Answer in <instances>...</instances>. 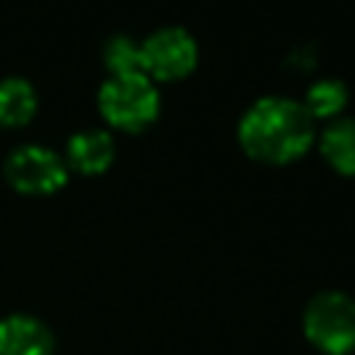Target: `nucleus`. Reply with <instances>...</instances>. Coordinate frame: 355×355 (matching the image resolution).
<instances>
[{
	"mask_svg": "<svg viewBox=\"0 0 355 355\" xmlns=\"http://www.w3.org/2000/svg\"><path fill=\"white\" fill-rule=\"evenodd\" d=\"M236 136L241 150L263 164H288L316 141V119L302 100L286 94H263L239 116Z\"/></svg>",
	"mask_w": 355,
	"mask_h": 355,
	"instance_id": "f257e3e1",
	"label": "nucleus"
},
{
	"mask_svg": "<svg viewBox=\"0 0 355 355\" xmlns=\"http://www.w3.org/2000/svg\"><path fill=\"white\" fill-rule=\"evenodd\" d=\"M97 105L108 125L136 133L155 122L161 111V92L155 89L147 72H122L108 75L100 83Z\"/></svg>",
	"mask_w": 355,
	"mask_h": 355,
	"instance_id": "f03ea898",
	"label": "nucleus"
},
{
	"mask_svg": "<svg viewBox=\"0 0 355 355\" xmlns=\"http://www.w3.org/2000/svg\"><path fill=\"white\" fill-rule=\"evenodd\" d=\"M305 338L324 355L355 352V300L344 291H319L302 311Z\"/></svg>",
	"mask_w": 355,
	"mask_h": 355,
	"instance_id": "7ed1b4c3",
	"label": "nucleus"
},
{
	"mask_svg": "<svg viewBox=\"0 0 355 355\" xmlns=\"http://www.w3.org/2000/svg\"><path fill=\"white\" fill-rule=\"evenodd\" d=\"M3 175L22 194H50L67 183L69 166L64 155L53 147L39 141H22L6 153Z\"/></svg>",
	"mask_w": 355,
	"mask_h": 355,
	"instance_id": "20e7f679",
	"label": "nucleus"
},
{
	"mask_svg": "<svg viewBox=\"0 0 355 355\" xmlns=\"http://www.w3.org/2000/svg\"><path fill=\"white\" fill-rule=\"evenodd\" d=\"M200 58L197 39L183 25H158L141 39V69L158 80L186 78Z\"/></svg>",
	"mask_w": 355,
	"mask_h": 355,
	"instance_id": "39448f33",
	"label": "nucleus"
},
{
	"mask_svg": "<svg viewBox=\"0 0 355 355\" xmlns=\"http://www.w3.org/2000/svg\"><path fill=\"white\" fill-rule=\"evenodd\" d=\"M55 338L50 327L31 313L0 319V355H53Z\"/></svg>",
	"mask_w": 355,
	"mask_h": 355,
	"instance_id": "423d86ee",
	"label": "nucleus"
},
{
	"mask_svg": "<svg viewBox=\"0 0 355 355\" xmlns=\"http://www.w3.org/2000/svg\"><path fill=\"white\" fill-rule=\"evenodd\" d=\"M116 155V141L105 128H83L75 130L67 139L64 161L69 169H78L83 175H97L111 166Z\"/></svg>",
	"mask_w": 355,
	"mask_h": 355,
	"instance_id": "0eeeda50",
	"label": "nucleus"
},
{
	"mask_svg": "<svg viewBox=\"0 0 355 355\" xmlns=\"http://www.w3.org/2000/svg\"><path fill=\"white\" fill-rule=\"evenodd\" d=\"M319 153L336 172L355 175V116L330 119L319 133Z\"/></svg>",
	"mask_w": 355,
	"mask_h": 355,
	"instance_id": "6e6552de",
	"label": "nucleus"
},
{
	"mask_svg": "<svg viewBox=\"0 0 355 355\" xmlns=\"http://www.w3.org/2000/svg\"><path fill=\"white\" fill-rule=\"evenodd\" d=\"M39 108L36 86L22 75H6L0 78V125L3 128H19L33 119Z\"/></svg>",
	"mask_w": 355,
	"mask_h": 355,
	"instance_id": "1a4fd4ad",
	"label": "nucleus"
},
{
	"mask_svg": "<svg viewBox=\"0 0 355 355\" xmlns=\"http://www.w3.org/2000/svg\"><path fill=\"white\" fill-rule=\"evenodd\" d=\"M347 100H349L347 83L341 78L327 75V78H319L308 86V92L302 97V105L308 108V114L313 119H336V116H341Z\"/></svg>",
	"mask_w": 355,
	"mask_h": 355,
	"instance_id": "9d476101",
	"label": "nucleus"
},
{
	"mask_svg": "<svg viewBox=\"0 0 355 355\" xmlns=\"http://www.w3.org/2000/svg\"><path fill=\"white\" fill-rule=\"evenodd\" d=\"M100 61L108 69V75H122V72H144L141 69V42L130 33H111L100 44Z\"/></svg>",
	"mask_w": 355,
	"mask_h": 355,
	"instance_id": "9b49d317",
	"label": "nucleus"
}]
</instances>
